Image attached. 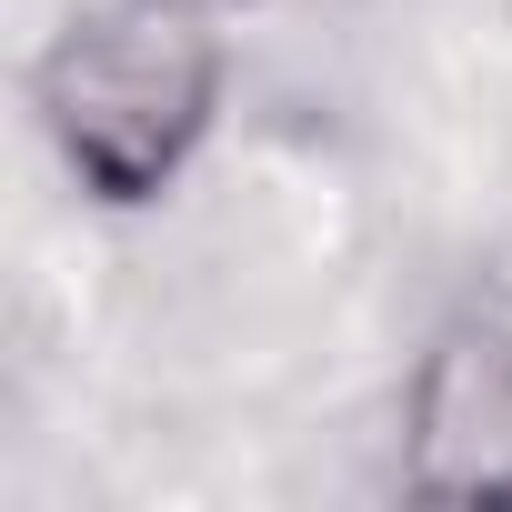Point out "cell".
I'll use <instances>...</instances> for the list:
<instances>
[{
    "label": "cell",
    "instance_id": "cell-2",
    "mask_svg": "<svg viewBox=\"0 0 512 512\" xmlns=\"http://www.w3.org/2000/svg\"><path fill=\"white\" fill-rule=\"evenodd\" d=\"M402 492L512 502V312L462 302L402 372Z\"/></svg>",
    "mask_w": 512,
    "mask_h": 512
},
{
    "label": "cell",
    "instance_id": "cell-1",
    "mask_svg": "<svg viewBox=\"0 0 512 512\" xmlns=\"http://www.w3.org/2000/svg\"><path fill=\"white\" fill-rule=\"evenodd\" d=\"M231 0H81L31 61V121L101 211L161 201L221 121Z\"/></svg>",
    "mask_w": 512,
    "mask_h": 512
}]
</instances>
